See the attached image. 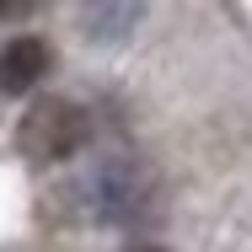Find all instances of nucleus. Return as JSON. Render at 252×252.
Wrapping results in <instances>:
<instances>
[{
  "label": "nucleus",
  "instance_id": "f257e3e1",
  "mask_svg": "<svg viewBox=\"0 0 252 252\" xmlns=\"http://www.w3.org/2000/svg\"><path fill=\"white\" fill-rule=\"evenodd\" d=\"M81 140H86V113L75 107V102L64 97H43L32 102L27 113H22V129H16V145L27 161H64V156L81 151Z\"/></svg>",
  "mask_w": 252,
  "mask_h": 252
},
{
  "label": "nucleus",
  "instance_id": "f03ea898",
  "mask_svg": "<svg viewBox=\"0 0 252 252\" xmlns=\"http://www.w3.org/2000/svg\"><path fill=\"white\" fill-rule=\"evenodd\" d=\"M97 193H102V215L118 220V225H134V220H145V209H151V183H145L134 166H107Z\"/></svg>",
  "mask_w": 252,
  "mask_h": 252
},
{
  "label": "nucleus",
  "instance_id": "7ed1b4c3",
  "mask_svg": "<svg viewBox=\"0 0 252 252\" xmlns=\"http://www.w3.org/2000/svg\"><path fill=\"white\" fill-rule=\"evenodd\" d=\"M49 75V43L43 38H16L0 54V92H32Z\"/></svg>",
  "mask_w": 252,
  "mask_h": 252
},
{
  "label": "nucleus",
  "instance_id": "20e7f679",
  "mask_svg": "<svg viewBox=\"0 0 252 252\" xmlns=\"http://www.w3.org/2000/svg\"><path fill=\"white\" fill-rule=\"evenodd\" d=\"M27 11H32L27 0H22V5H0V22H11V16H27Z\"/></svg>",
  "mask_w": 252,
  "mask_h": 252
},
{
  "label": "nucleus",
  "instance_id": "39448f33",
  "mask_svg": "<svg viewBox=\"0 0 252 252\" xmlns=\"http://www.w3.org/2000/svg\"><path fill=\"white\" fill-rule=\"evenodd\" d=\"M129 252H161V247H129Z\"/></svg>",
  "mask_w": 252,
  "mask_h": 252
}]
</instances>
